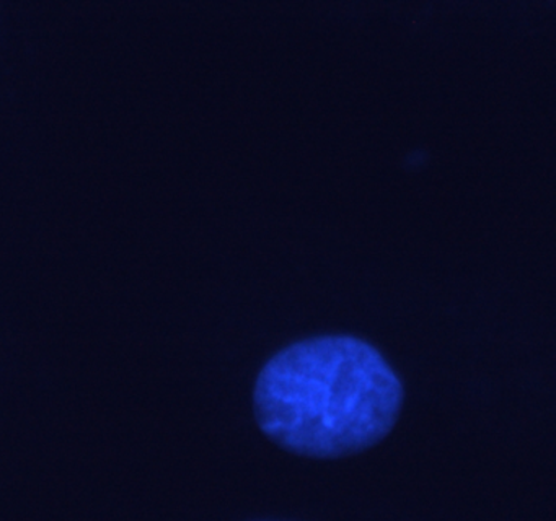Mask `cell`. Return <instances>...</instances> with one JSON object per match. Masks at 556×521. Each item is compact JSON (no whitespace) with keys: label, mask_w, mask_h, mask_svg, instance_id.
Returning a JSON list of instances; mask_svg holds the SVG:
<instances>
[{"label":"cell","mask_w":556,"mask_h":521,"mask_svg":"<svg viewBox=\"0 0 556 521\" xmlns=\"http://www.w3.org/2000/svg\"><path fill=\"white\" fill-rule=\"evenodd\" d=\"M260 429L288 452L341 458L389 435L403 384L383 355L354 335L305 339L269 358L253 391Z\"/></svg>","instance_id":"6da1fadb"}]
</instances>
